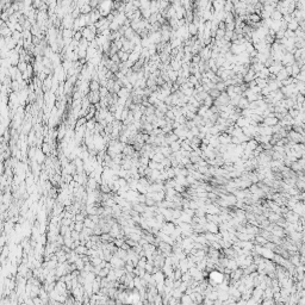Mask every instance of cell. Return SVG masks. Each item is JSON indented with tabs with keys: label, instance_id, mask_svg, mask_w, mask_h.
<instances>
[{
	"label": "cell",
	"instance_id": "6da1fadb",
	"mask_svg": "<svg viewBox=\"0 0 305 305\" xmlns=\"http://www.w3.org/2000/svg\"><path fill=\"white\" fill-rule=\"evenodd\" d=\"M74 20H75V18H74L70 13H67V14L63 17V19H62V26H63L65 29H73Z\"/></svg>",
	"mask_w": 305,
	"mask_h": 305
},
{
	"label": "cell",
	"instance_id": "7a4b0ae2",
	"mask_svg": "<svg viewBox=\"0 0 305 305\" xmlns=\"http://www.w3.org/2000/svg\"><path fill=\"white\" fill-rule=\"evenodd\" d=\"M87 97H88L91 104H98V103H100V100H101V97H100L99 91H91V92L87 94Z\"/></svg>",
	"mask_w": 305,
	"mask_h": 305
},
{
	"label": "cell",
	"instance_id": "3957f363",
	"mask_svg": "<svg viewBox=\"0 0 305 305\" xmlns=\"http://www.w3.org/2000/svg\"><path fill=\"white\" fill-rule=\"evenodd\" d=\"M51 87H53V76L49 75V76L43 81L42 89H43L44 93H47V92H50V91H51Z\"/></svg>",
	"mask_w": 305,
	"mask_h": 305
},
{
	"label": "cell",
	"instance_id": "277c9868",
	"mask_svg": "<svg viewBox=\"0 0 305 305\" xmlns=\"http://www.w3.org/2000/svg\"><path fill=\"white\" fill-rule=\"evenodd\" d=\"M154 276V279L156 281V284H161V283H165V273L162 270H158L156 273L152 274Z\"/></svg>",
	"mask_w": 305,
	"mask_h": 305
},
{
	"label": "cell",
	"instance_id": "5b68a950",
	"mask_svg": "<svg viewBox=\"0 0 305 305\" xmlns=\"http://www.w3.org/2000/svg\"><path fill=\"white\" fill-rule=\"evenodd\" d=\"M129 55H130V53L124 51V50H119L118 51V56H119L120 62H127V61L129 60Z\"/></svg>",
	"mask_w": 305,
	"mask_h": 305
},
{
	"label": "cell",
	"instance_id": "8992f818",
	"mask_svg": "<svg viewBox=\"0 0 305 305\" xmlns=\"http://www.w3.org/2000/svg\"><path fill=\"white\" fill-rule=\"evenodd\" d=\"M42 151L44 152L45 155H49L51 152V143H48V142H43L42 143V147H41Z\"/></svg>",
	"mask_w": 305,
	"mask_h": 305
},
{
	"label": "cell",
	"instance_id": "52a82bcc",
	"mask_svg": "<svg viewBox=\"0 0 305 305\" xmlns=\"http://www.w3.org/2000/svg\"><path fill=\"white\" fill-rule=\"evenodd\" d=\"M100 87H101V85H100L99 81L91 80V83H89V89H91V91H99Z\"/></svg>",
	"mask_w": 305,
	"mask_h": 305
},
{
	"label": "cell",
	"instance_id": "ba28073f",
	"mask_svg": "<svg viewBox=\"0 0 305 305\" xmlns=\"http://www.w3.org/2000/svg\"><path fill=\"white\" fill-rule=\"evenodd\" d=\"M79 255H85V254H87V250H88V248L86 247V246H83V245H79L75 249H74Z\"/></svg>",
	"mask_w": 305,
	"mask_h": 305
},
{
	"label": "cell",
	"instance_id": "9c48e42d",
	"mask_svg": "<svg viewBox=\"0 0 305 305\" xmlns=\"http://www.w3.org/2000/svg\"><path fill=\"white\" fill-rule=\"evenodd\" d=\"M92 10H93V7L91 6V4H86V5L80 7V11H81L82 14H88V13L92 12Z\"/></svg>",
	"mask_w": 305,
	"mask_h": 305
},
{
	"label": "cell",
	"instance_id": "30bf717a",
	"mask_svg": "<svg viewBox=\"0 0 305 305\" xmlns=\"http://www.w3.org/2000/svg\"><path fill=\"white\" fill-rule=\"evenodd\" d=\"M27 67H29V63L26 62V61H24V60H20V62L17 65V68L23 73V72H25L26 69H27Z\"/></svg>",
	"mask_w": 305,
	"mask_h": 305
},
{
	"label": "cell",
	"instance_id": "8fae6325",
	"mask_svg": "<svg viewBox=\"0 0 305 305\" xmlns=\"http://www.w3.org/2000/svg\"><path fill=\"white\" fill-rule=\"evenodd\" d=\"M83 223H85V227H87V228H91V229H94L96 228V223L91 219L89 217H87V218H85V221H83Z\"/></svg>",
	"mask_w": 305,
	"mask_h": 305
},
{
	"label": "cell",
	"instance_id": "7c38bea8",
	"mask_svg": "<svg viewBox=\"0 0 305 305\" xmlns=\"http://www.w3.org/2000/svg\"><path fill=\"white\" fill-rule=\"evenodd\" d=\"M163 159H165V155L162 154L161 151H158V152H155V155L152 156L151 160H154V161H156V162H162Z\"/></svg>",
	"mask_w": 305,
	"mask_h": 305
},
{
	"label": "cell",
	"instance_id": "4fadbf2b",
	"mask_svg": "<svg viewBox=\"0 0 305 305\" xmlns=\"http://www.w3.org/2000/svg\"><path fill=\"white\" fill-rule=\"evenodd\" d=\"M178 148H179V144H178L176 142H172V143H170V149H172V150H176Z\"/></svg>",
	"mask_w": 305,
	"mask_h": 305
}]
</instances>
